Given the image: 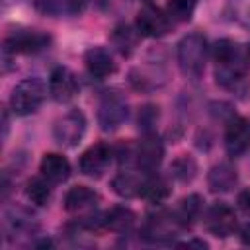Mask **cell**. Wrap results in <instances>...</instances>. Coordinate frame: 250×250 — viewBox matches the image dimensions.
<instances>
[{"instance_id": "1", "label": "cell", "mask_w": 250, "mask_h": 250, "mask_svg": "<svg viewBox=\"0 0 250 250\" xmlns=\"http://www.w3.org/2000/svg\"><path fill=\"white\" fill-rule=\"evenodd\" d=\"M213 61H215V82L236 94L244 96L248 92V55L240 49V45L232 39H219L213 45Z\"/></svg>"}, {"instance_id": "2", "label": "cell", "mask_w": 250, "mask_h": 250, "mask_svg": "<svg viewBox=\"0 0 250 250\" xmlns=\"http://www.w3.org/2000/svg\"><path fill=\"white\" fill-rule=\"evenodd\" d=\"M207 53H209V45H207L205 35L197 31L184 35L176 49V61H178L182 74L197 80L205 70Z\"/></svg>"}, {"instance_id": "3", "label": "cell", "mask_w": 250, "mask_h": 250, "mask_svg": "<svg viewBox=\"0 0 250 250\" xmlns=\"http://www.w3.org/2000/svg\"><path fill=\"white\" fill-rule=\"evenodd\" d=\"M45 84L39 78H23L20 80L10 94V109L18 117H25L35 113L45 100Z\"/></svg>"}, {"instance_id": "4", "label": "cell", "mask_w": 250, "mask_h": 250, "mask_svg": "<svg viewBox=\"0 0 250 250\" xmlns=\"http://www.w3.org/2000/svg\"><path fill=\"white\" fill-rule=\"evenodd\" d=\"M96 115H98V125L102 131H105V133L117 131L129 115V105H127L125 96L115 92V90L104 92L98 100V113Z\"/></svg>"}, {"instance_id": "5", "label": "cell", "mask_w": 250, "mask_h": 250, "mask_svg": "<svg viewBox=\"0 0 250 250\" xmlns=\"http://www.w3.org/2000/svg\"><path fill=\"white\" fill-rule=\"evenodd\" d=\"M51 45V35L31 27H16L4 39V51L10 55H33Z\"/></svg>"}, {"instance_id": "6", "label": "cell", "mask_w": 250, "mask_h": 250, "mask_svg": "<svg viewBox=\"0 0 250 250\" xmlns=\"http://www.w3.org/2000/svg\"><path fill=\"white\" fill-rule=\"evenodd\" d=\"M86 133V117L78 109L66 111L62 117H59L53 125V139L57 145L64 148L76 146Z\"/></svg>"}, {"instance_id": "7", "label": "cell", "mask_w": 250, "mask_h": 250, "mask_svg": "<svg viewBox=\"0 0 250 250\" xmlns=\"http://www.w3.org/2000/svg\"><path fill=\"white\" fill-rule=\"evenodd\" d=\"M203 225L217 238H227V236L234 234L236 229H238L236 213L225 201H217V203H213L211 207L205 209V213H203Z\"/></svg>"}, {"instance_id": "8", "label": "cell", "mask_w": 250, "mask_h": 250, "mask_svg": "<svg viewBox=\"0 0 250 250\" xmlns=\"http://www.w3.org/2000/svg\"><path fill=\"white\" fill-rule=\"evenodd\" d=\"M135 27L141 33V37H162L170 31L172 20L168 18L166 10H160L154 4H145L137 18H135Z\"/></svg>"}, {"instance_id": "9", "label": "cell", "mask_w": 250, "mask_h": 250, "mask_svg": "<svg viewBox=\"0 0 250 250\" xmlns=\"http://www.w3.org/2000/svg\"><path fill=\"white\" fill-rule=\"evenodd\" d=\"M162 158H164V145H162L160 137L156 135V131L143 133V139L135 146L137 168L141 172H145V174L156 172L158 166L162 164Z\"/></svg>"}, {"instance_id": "10", "label": "cell", "mask_w": 250, "mask_h": 250, "mask_svg": "<svg viewBox=\"0 0 250 250\" xmlns=\"http://www.w3.org/2000/svg\"><path fill=\"white\" fill-rule=\"evenodd\" d=\"M113 156H115V148H111L107 143L100 141L82 152V156L78 160V168L88 178H102L105 174V170L109 168Z\"/></svg>"}, {"instance_id": "11", "label": "cell", "mask_w": 250, "mask_h": 250, "mask_svg": "<svg viewBox=\"0 0 250 250\" xmlns=\"http://www.w3.org/2000/svg\"><path fill=\"white\" fill-rule=\"evenodd\" d=\"M250 148V121L234 115L227 121L225 129V150L229 156H242Z\"/></svg>"}, {"instance_id": "12", "label": "cell", "mask_w": 250, "mask_h": 250, "mask_svg": "<svg viewBox=\"0 0 250 250\" xmlns=\"http://www.w3.org/2000/svg\"><path fill=\"white\" fill-rule=\"evenodd\" d=\"M49 94L57 104H68L78 94V80L66 66H55L49 74Z\"/></svg>"}, {"instance_id": "13", "label": "cell", "mask_w": 250, "mask_h": 250, "mask_svg": "<svg viewBox=\"0 0 250 250\" xmlns=\"http://www.w3.org/2000/svg\"><path fill=\"white\" fill-rule=\"evenodd\" d=\"M182 227L174 219L172 211H158L150 215L143 227V236L150 242H168Z\"/></svg>"}, {"instance_id": "14", "label": "cell", "mask_w": 250, "mask_h": 250, "mask_svg": "<svg viewBox=\"0 0 250 250\" xmlns=\"http://www.w3.org/2000/svg\"><path fill=\"white\" fill-rule=\"evenodd\" d=\"M84 66L94 78H100V80L111 76L117 70L111 53L104 47H90L84 53Z\"/></svg>"}, {"instance_id": "15", "label": "cell", "mask_w": 250, "mask_h": 250, "mask_svg": "<svg viewBox=\"0 0 250 250\" xmlns=\"http://www.w3.org/2000/svg\"><path fill=\"white\" fill-rule=\"evenodd\" d=\"M39 172L51 184H62L70 176V162L59 152H47L39 162Z\"/></svg>"}, {"instance_id": "16", "label": "cell", "mask_w": 250, "mask_h": 250, "mask_svg": "<svg viewBox=\"0 0 250 250\" xmlns=\"http://www.w3.org/2000/svg\"><path fill=\"white\" fill-rule=\"evenodd\" d=\"M236 184H238V170L230 162H219L207 174V186L213 193H227Z\"/></svg>"}, {"instance_id": "17", "label": "cell", "mask_w": 250, "mask_h": 250, "mask_svg": "<svg viewBox=\"0 0 250 250\" xmlns=\"http://www.w3.org/2000/svg\"><path fill=\"white\" fill-rule=\"evenodd\" d=\"M203 203L205 201L199 193H189V195H186L178 201V205L172 209V215H174V219L178 221V225L182 229L191 227L203 215Z\"/></svg>"}, {"instance_id": "18", "label": "cell", "mask_w": 250, "mask_h": 250, "mask_svg": "<svg viewBox=\"0 0 250 250\" xmlns=\"http://www.w3.org/2000/svg\"><path fill=\"white\" fill-rule=\"evenodd\" d=\"M98 201H100L98 191H94L88 186H74L64 195V209L68 213H84L94 209Z\"/></svg>"}, {"instance_id": "19", "label": "cell", "mask_w": 250, "mask_h": 250, "mask_svg": "<svg viewBox=\"0 0 250 250\" xmlns=\"http://www.w3.org/2000/svg\"><path fill=\"white\" fill-rule=\"evenodd\" d=\"M145 172H133V170H121L119 174L113 176L111 180V188L119 197L131 199V197H139L141 189H143V182H145Z\"/></svg>"}, {"instance_id": "20", "label": "cell", "mask_w": 250, "mask_h": 250, "mask_svg": "<svg viewBox=\"0 0 250 250\" xmlns=\"http://www.w3.org/2000/svg\"><path fill=\"white\" fill-rule=\"evenodd\" d=\"M139 37H141V33L137 31V27H133L129 23H117L109 35V41L121 57H131L139 45Z\"/></svg>"}, {"instance_id": "21", "label": "cell", "mask_w": 250, "mask_h": 250, "mask_svg": "<svg viewBox=\"0 0 250 250\" xmlns=\"http://www.w3.org/2000/svg\"><path fill=\"white\" fill-rule=\"evenodd\" d=\"M170 193H172V188H170V182L164 176H158L156 172H150V174L145 176L143 189H141L143 199H146L148 203L160 205L170 197Z\"/></svg>"}, {"instance_id": "22", "label": "cell", "mask_w": 250, "mask_h": 250, "mask_svg": "<svg viewBox=\"0 0 250 250\" xmlns=\"http://www.w3.org/2000/svg\"><path fill=\"white\" fill-rule=\"evenodd\" d=\"M102 227L113 232H119V234H127L135 227V213L129 207L115 205L102 215Z\"/></svg>"}, {"instance_id": "23", "label": "cell", "mask_w": 250, "mask_h": 250, "mask_svg": "<svg viewBox=\"0 0 250 250\" xmlns=\"http://www.w3.org/2000/svg\"><path fill=\"white\" fill-rule=\"evenodd\" d=\"M166 82V74H160L154 66H139L129 72V84L139 92H152Z\"/></svg>"}, {"instance_id": "24", "label": "cell", "mask_w": 250, "mask_h": 250, "mask_svg": "<svg viewBox=\"0 0 250 250\" xmlns=\"http://www.w3.org/2000/svg\"><path fill=\"white\" fill-rule=\"evenodd\" d=\"M6 229L10 234H29L37 230V223L33 213L23 207H10L6 211Z\"/></svg>"}, {"instance_id": "25", "label": "cell", "mask_w": 250, "mask_h": 250, "mask_svg": "<svg viewBox=\"0 0 250 250\" xmlns=\"http://www.w3.org/2000/svg\"><path fill=\"white\" fill-rule=\"evenodd\" d=\"M170 176L180 184H189L197 176V162L189 154H180L170 164Z\"/></svg>"}, {"instance_id": "26", "label": "cell", "mask_w": 250, "mask_h": 250, "mask_svg": "<svg viewBox=\"0 0 250 250\" xmlns=\"http://www.w3.org/2000/svg\"><path fill=\"white\" fill-rule=\"evenodd\" d=\"M51 193H53L51 191V182L45 180L43 176L31 178L25 186V197L37 207H45L51 201Z\"/></svg>"}, {"instance_id": "27", "label": "cell", "mask_w": 250, "mask_h": 250, "mask_svg": "<svg viewBox=\"0 0 250 250\" xmlns=\"http://www.w3.org/2000/svg\"><path fill=\"white\" fill-rule=\"evenodd\" d=\"M195 6H197V0H168L166 14L172 20V23H184L191 20Z\"/></svg>"}, {"instance_id": "28", "label": "cell", "mask_w": 250, "mask_h": 250, "mask_svg": "<svg viewBox=\"0 0 250 250\" xmlns=\"http://www.w3.org/2000/svg\"><path fill=\"white\" fill-rule=\"evenodd\" d=\"M225 12L232 23L250 29V0H229Z\"/></svg>"}, {"instance_id": "29", "label": "cell", "mask_w": 250, "mask_h": 250, "mask_svg": "<svg viewBox=\"0 0 250 250\" xmlns=\"http://www.w3.org/2000/svg\"><path fill=\"white\" fill-rule=\"evenodd\" d=\"M160 119V107L156 104H145L141 109H139V115H137V125L143 133H152L156 129V123Z\"/></svg>"}, {"instance_id": "30", "label": "cell", "mask_w": 250, "mask_h": 250, "mask_svg": "<svg viewBox=\"0 0 250 250\" xmlns=\"http://www.w3.org/2000/svg\"><path fill=\"white\" fill-rule=\"evenodd\" d=\"M39 10L43 14H49V16H55L61 8H62V2L61 0H39Z\"/></svg>"}, {"instance_id": "31", "label": "cell", "mask_w": 250, "mask_h": 250, "mask_svg": "<svg viewBox=\"0 0 250 250\" xmlns=\"http://www.w3.org/2000/svg\"><path fill=\"white\" fill-rule=\"evenodd\" d=\"M88 2L90 0H64V10L68 14H72V16H78V14H82L86 10Z\"/></svg>"}, {"instance_id": "32", "label": "cell", "mask_w": 250, "mask_h": 250, "mask_svg": "<svg viewBox=\"0 0 250 250\" xmlns=\"http://www.w3.org/2000/svg\"><path fill=\"white\" fill-rule=\"evenodd\" d=\"M236 207H238L242 213L250 215V188L238 191V195H236Z\"/></svg>"}, {"instance_id": "33", "label": "cell", "mask_w": 250, "mask_h": 250, "mask_svg": "<svg viewBox=\"0 0 250 250\" xmlns=\"http://www.w3.org/2000/svg\"><path fill=\"white\" fill-rule=\"evenodd\" d=\"M176 246H182V248H209V244L205 240H199V238H191V240H186V242H176Z\"/></svg>"}, {"instance_id": "34", "label": "cell", "mask_w": 250, "mask_h": 250, "mask_svg": "<svg viewBox=\"0 0 250 250\" xmlns=\"http://www.w3.org/2000/svg\"><path fill=\"white\" fill-rule=\"evenodd\" d=\"M238 234H240V240H242L244 244H248V246H250V223H246V225L240 229V232H238Z\"/></svg>"}, {"instance_id": "35", "label": "cell", "mask_w": 250, "mask_h": 250, "mask_svg": "<svg viewBox=\"0 0 250 250\" xmlns=\"http://www.w3.org/2000/svg\"><path fill=\"white\" fill-rule=\"evenodd\" d=\"M8 127H10V121H8V111L4 109L2 111V139L8 137Z\"/></svg>"}, {"instance_id": "36", "label": "cell", "mask_w": 250, "mask_h": 250, "mask_svg": "<svg viewBox=\"0 0 250 250\" xmlns=\"http://www.w3.org/2000/svg\"><path fill=\"white\" fill-rule=\"evenodd\" d=\"M246 55H248V61H250V43H248V47H246Z\"/></svg>"}, {"instance_id": "37", "label": "cell", "mask_w": 250, "mask_h": 250, "mask_svg": "<svg viewBox=\"0 0 250 250\" xmlns=\"http://www.w3.org/2000/svg\"><path fill=\"white\" fill-rule=\"evenodd\" d=\"M141 2H145V4H148V2H150V0H141Z\"/></svg>"}]
</instances>
